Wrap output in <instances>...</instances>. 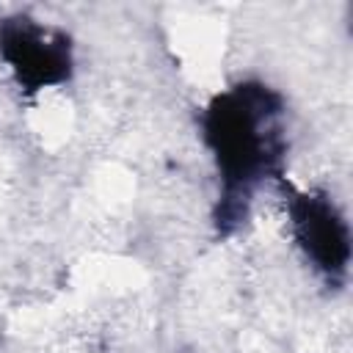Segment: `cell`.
<instances>
[{"instance_id":"1","label":"cell","mask_w":353,"mask_h":353,"mask_svg":"<svg viewBox=\"0 0 353 353\" xmlns=\"http://www.w3.org/2000/svg\"><path fill=\"white\" fill-rule=\"evenodd\" d=\"M295 226L317 268L342 273L347 265V229L334 204L314 196H301L295 204Z\"/></svg>"},{"instance_id":"2","label":"cell","mask_w":353,"mask_h":353,"mask_svg":"<svg viewBox=\"0 0 353 353\" xmlns=\"http://www.w3.org/2000/svg\"><path fill=\"white\" fill-rule=\"evenodd\" d=\"M63 41H50L47 30L39 28H6L3 50L8 61L14 63L19 80L30 85H47L55 80H63L69 72Z\"/></svg>"}]
</instances>
